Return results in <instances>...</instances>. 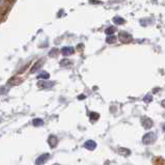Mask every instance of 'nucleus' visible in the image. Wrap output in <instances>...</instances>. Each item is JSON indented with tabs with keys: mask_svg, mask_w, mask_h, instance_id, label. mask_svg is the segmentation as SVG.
<instances>
[{
	"mask_svg": "<svg viewBox=\"0 0 165 165\" xmlns=\"http://www.w3.org/2000/svg\"><path fill=\"white\" fill-rule=\"evenodd\" d=\"M117 152H119V154L121 155V156H124V157H128L131 155V151L126 148H119Z\"/></svg>",
	"mask_w": 165,
	"mask_h": 165,
	"instance_id": "nucleus-6",
	"label": "nucleus"
},
{
	"mask_svg": "<svg viewBox=\"0 0 165 165\" xmlns=\"http://www.w3.org/2000/svg\"><path fill=\"white\" fill-rule=\"evenodd\" d=\"M73 52H74V49H73L72 47H68V48H65L62 50V53L65 54V55H71Z\"/></svg>",
	"mask_w": 165,
	"mask_h": 165,
	"instance_id": "nucleus-12",
	"label": "nucleus"
},
{
	"mask_svg": "<svg viewBox=\"0 0 165 165\" xmlns=\"http://www.w3.org/2000/svg\"><path fill=\"white\" fill-rule=\"evenodd\" d=\"M161 105H162V107L165 108V100L162 101V102H161Z\"/></svg>",
	"mask_w": 165,
	"mask_h": 165,
	"instance_id": "nucleus-16",
	"label": "nucleus"
},
{
	"mask_svg": "<svg viewBox=\"0 0 165 165\" xmlns=\"http://www.w3.org/2000/svg\"><path fill=\"white\" fill-rule=\"evenodd\" d=\"M163 131H164V132H165V124H164V125H163Z\"/></svg>",
	"mask_w": 165,
	"mask_h": 165,
	"instance_id": "nucleus-19",
	"label": "nucleus"
},
{
	"mask_svg": "<svg viewBox=\"0 0 165 165\" xmlns=\"http://www.w3.org/2000/svg\"><path fill=\"white\" fill-rule=\"evenodd\" d=\"M84 148L89 151H93L97 148V143L94 140H87L85 141V143H84Z\"/></svg>",
	"mask_w": 165,
	"mask_h": 165,
	"instance_id": "nucleus-5",
	"label": "nucleus"
},
{
	"mask_svg": "<svg viewBox=\"0 0 165 165\" xmlns=\"http://www.w3.org/2000/svg\"><path fill=\"white\" fill-rule=\"evenodd\" d=\"M116 40H117V37L114 36L113 34L108 35L107 39H106V43H107V44H114L115 42H116Z\"/></svg>",
	"mask_w": 165,
	"mask_h": 165,
	"instance_id": "nucleus-9",
	"label": "nucleus"
},
{
	"mask_svg": "<svg viewBox=\"0 0 165 165\" xmlns=\"http://www.w3.org/2000/svg\"><path fill=\"white\" fill-rule=\"evenodd\" d=\"M89 117H90V121L91 122H96L99 119V117H100V114L97 112H90V114H89Z\"/></svg>",
	"mask_w": 165,
	"mask_h": 165,
	"instance_id": "nucleus-11",
	"label": "nucleus"
},
{
	"mask_svg": "<svg viewBox=\"0 0 165 165\" xmlns=\"http://www.w3.org/2000/svg\"><path fill=\"white\" fill-rule=\"evenodd\" d=\"M114 32H115V27H113V26L106 28V30H105V33L108 34V35H111V34L114 33Z\"/></svg>",
	"mask_w": 165,
	"mask_h": 165,
	"instance_id": "nucleus-13",
	"label": "nucleus"
},
{
	"mask_svg": "<svg viewBox=\"0 0 165 165\" xmlns=\"http://www.w3.org/2000/svg\"><path fill=\"white\" fill-rule=\"evenodd\" d=\"M44 124V122L43 121H42V119H34V121H33V125H34V126H42V125H43Z\"/></svg>",
	"mask_w": 165,
	"mask_h": 165,
	"instance_id": "nucleus-15",
	"label": "nucleus"
},
{
	"mask_svg": "<svg viewBox=\"0 0 165 165\" xmlns=\"http://www.w3.org/2000/svg\"><path fill=\"white\" fill-rule=\"evenodd\" d=\"M49 158H50V154H43L41 155V156H39L36 158V160H35V165H43L46 163L47 161L49 160Z\"/></svg>",
	"mask_w": 165,
	"mask_h": 165,
	"instance_id": "nucleus-3",
	"label": "nucleus"
},
{
	"mask_svg": "<svg viewBox=\"0 0 165 165\" xmlns=\"http://www.w3.org/2000/svg\"><path fill=\"white\" fill-rule=\"evenodd\" d=\"M152 100H153V97L151 95H147L144 98H143V101H144L145 103H151L152 102Z\"/></svg>",
	"mask_w": 165,
	"mask_h": 165,
	"instance_id": "nucleus-14",
	"label": "nucleus"
},
{
	"mask_svg": "<svg viewBox=\"0 0 165 165\" xmlns=\"http://www.w3.org/2000/svg\"><path fill=\"white\" fill-rule=\"evenodd\" d=\"M57 142H58V139L56 136H54V135H51L50 137H49L48 139V143H49V145H50L51 148H54L57 145Z\"/></svg>",
	"mask_w": 165,
	"mask_h": 165,
	"instance_id": "nucleus-7",
	"label": "nucleus"
},
{
	"mask_svg": "<svg viewBox=\"0 0 165 165\" xmlns=\"http://www.w3.org/2000/svg\"><path fill=\"white\" fill-rule=\"evenodd\" d=\"M153 164L154 165H165V159L162 157H155L153 159Z\"/></svg>",
	"mask_w": 165,
	"mask_h": 165,
	"instance_id": "nucleus-8",
	"label": "nucleus"
},
{
	"mask_svg": "<svg viewBox=\"0 0 165 165\" xmlns=\"http://www.w3.org/2000/svg\"><path fill=\"white\" fill-rule=\"evenodd\" d=\"M141 125H142V127L144 129H147V130H148V129H151L153 127V125H154V122H153L152 119H150V117L148 116H143L142 119H141Z\"/></svg>",
	"mask_w": 165,
	"mask_h": 165,
	"instance_id": "nucleus-2",
	"label": "nucleus"
},
{
	"mask_svg": "<svg viewBox=\"0 0 165 165\" xmlns=\"http://www.w3.org/2000/svg\"><path fill=\"white\" fill-rule=\"evenodd\" d=\"M156 134L154 133V132H148V133L145 134L144 136L142 137V143L143 144H152V143H154L155 141H156Z\"/></svg>",
	"mask_w": 165,
	"mask_h": 165,
	"instance_id": "nucleus-1",
	"label": "nucleus"
},
{
	"mask_svg": "<svg viewBox=\"0 0 165 165\" xmlns=\"http://www.w3.org/2000/svg\"><path fill=\"white\" fill-rule=\"evenodd\" d=\"M4 5V0H0V6Z\"/></svg>",
	"mask_w": 165,
	"mask_h": 165,
	"instance_id": "nucleus-17",
	"label": "nucleus"
},
{
	"mask_svg": "<svg viewBox=\"0 0 165 165\" xmlns=\"http://www.w3.org/2000/svg\"><path fill=\"white\" fill-rule=\"evenodd\" d=\"M113 22L116 25H122L125 23V20L122 17H114L113 18Z\"/></svg>",
	"mask_w": 165,
	"mask_h": 165,
	"instance_id": "nucleus-10",
	"label": "nucleus"
},
{
	"mask_svg": "<svg viewBox=\"0 0 165 165\" xmlns=\"http://www.w3.org/2000/svg\"><path fill=\"white\" fill-rule=\"evenodd\" d=\"M53 165H59V164H53Z\"/></svg>",
	"mask_w": 165,
	"mask_h": 165,
	"instance_id": "nucleus-20",
	"label": "nucleus"
},
{
	"mask_svg": "<svg viewBox=\"0 0 165 165\" xmlns=\"http://www.w3.org/2000/svg\"><path fill=\"white\" fill-rule=\"evenodd\" d=\"M132 39L131 34H129L128 32L126 31H121L119 33V40L122 43H128V42H130Z\"/></svg>",
	"mask_w": 165,
	"mask_h": 165,
	"instance_id": "nucleus-4",
	"label": "nucleus"
},
{
	"mask_svg": "<svg viewBox=\"0 0 165 165\" xmlns=\"http://www.w3.org/2000/svg\"><path fill=\"white\" fill-rule=\"evenodd\" d=\"M84 98H85V96H83V95H81L79 97V99H84Z\"/></svg>",
	"mask_w": 165,
	"mask_h": 165,
	"instance_id": "nucleus-18",
	"label": "nucleus"
}]
</instances>
